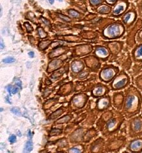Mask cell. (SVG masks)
<instances>
[{
	"instance_id": "1",
	"label": "cell",
	"mask_w": 142,
	"mask_h": 153,
	"mask_svg": "<svg viewBox=\"0 0 142 153\" xmlns=\"http://www.w3.org/2000/svg\"><path fill=\"white\" fill-rule=\"evenodd\" d=\"M142 104V96L138 90L133 86L127 90L124 101V112L127 117L138 114Z\"/></svg>"
},
{
	"instance_id": "2",
	"label": "cell",
	"mask_w": 142,
	"mask_h": 153,
	"mask_svg": "<svg viewBox=\"0 0 142 153\" xmlns=\"http://www.w3.org/2000/svg\"><path fill=\"white\" fill-rule=\"evenodd\" d=\"M125 32L124 26L119 22H115L108 25L103 31V37L108 40L117 39L121 37Z\"/></svg>"
},
{
	"instance_id": "3",
	"label": "cell",
	"mask_w": 142,
	"mask_h": 153,
	"mask_svg": "<svg viewBox=\"0 0 142 153\" xmlns=\"http://www.w3.org/2000/svg\"><path fill=\"white\" fill-rule=\"evenodd\" d=\"M129 134L131 137L142 136V116L135 117L129 121Z\"/></svg>"
},
{
	"instance_id": "4",
	"label": "cell",
	"mask_w": 142,
	"mask_h": 153,
	"mask_svg": "<svg viewBox=\"0 0 142 153\" xmlns=\"http://www.w3.org/2000/svg\"><path fill=\"white\" fill-rule=\"evenodd\" d=\"M118 71H119V68L117 67L114 66H106L101 70L99 76L103 82H109L115 77Z\"/></svg>"
},
{
	"instance_id": "5",
	"label": "cell",
	"mask_w": 142,
	"mask_h": 153,
	"mask_svg": "<svg viewBox=\"0 0 142 153\" xmlns=\"http://www.w3.org/2000/svg\"><path fill=\"white\" fill-rule=\"evenodd\" d=\"M129 83V78L124 72H122L113 79L111 84V88L113 90L124 89Z\"/></svg>"
},
{
	"instance_id": "6",
	"label": "cell",
	"mask_w": 142,
	"mask_h": 153,
	"mask_svg": "<svg viewBox=\"0 0 142 153\" xmlns=\"http://www.w3.org/2000/svg\"><path fill=\"white\" fill-rule=\"evenodd\" d=\"M123 121V117L120 114L117 115L116 117H112L106 124V132L107 134H112L115 131H116L121 123Z\"/></svg>"
},
{
	"instance_id": "7",
	"label": "cell",
	"mask_w": 142,
	"mask_h": 153,
	"mask_svg": "<svg viewBox=\"0 0 142 153\" xmlns=\"http://www.w3.org/2000/svg\"><path fill=\"white\" fill-rule=\"evenodd\" d=\"M136 19V13L135 10L132 9L127 11L122 18V21L127 27L131 26Z\"/></svg>"
},
{
	"instance_id": "8",
	"label": "cell",
	"mask_w": 142,
	"mask_h": 153,
	"mask_svg": "<svg viewBox=\"0 0 142 153\" xmlns=\"http://www.w3.org/2000/svg\"><path fill=\"white\" fill-rule=\"evenodd\" d=\"M125 143V138L123 137H117L114 139L109 141L108 144V151H117L124 146Z\"/></svg>"
},
{
	"instance_id": "9",
	"label": "cell",
	"mask_w": 142,
	"mask_h": 153,
	"mask_svg": "<svg viewBox=\"0 0 142 153\" xmlns=\"http://www.w3.org/2000/svg\"><path fill=\"white\" fill-rule=\"evenodd\" d=\"M127 0H121L112 10V16L114 17H119L124 13L128 7Z\"/></svg>"
},
{
	"instance_id": "10",
	"label": "cell",
	"mask_w": 142,
	"mask_h": 153,
	"mask_svg": "<svg viewBox=\"0 0 142 153\" xmlns=\"http://www.w3.org/2000/svg\"><path fill=\"white\" fill-rule=\"evenodd\" d=\"M142 28V20L141 19H139L138 21H137V22L136 23V25L134 26V27H132L131 30V31L130 32L129 35L128 36V41H127V44L130 45H132L135 44V36L136 35V33L140 31L141 29Z\"/></svg>"
},
{
	"instance_id": "11",
	"label": "cell",
	"mask_w": 142,
	"mask_h": 153,
	"mask_svg": "<svg viewBox=\"0 0 142 153\" xmlns=\"http://www.w3.org/2000/svg\"><path fill=\"white\" fill-rule=\"evenodd\" d=\"M127 149L131 152H142V137L131 140L129 143Z\"/></svg>"
},
{
	"instance_id": "12",
	"label": "cell",
	"mask_w": 142,
	"mask_h": 153,
	"mask_svg": "<svg viewBox=\"0 0 142 153\" xmlns=\"http://www.w3.org/2000/svg\"><path fill=\"white\" fill-rule=\"evenodd\" d=\"M108 46L109 47L112 54L113 56H117L122 50V43L121 42H113L109 43Z\"/></svg>"
},
{
	"instance_id": "13",
	"label": "cell",
	"mask_w": 142,
	"mask_h": 153,
	"mask_svg": "<svg viewBox=\"0 0 142 153\" xmlns=\"http://www.w3.org/2000/svg\"><path fill=\"white\" fill-rule=\"evenodd\" d=\"M110 98L108 97H101L97 103V107L100 111H103L110 107Z\"/></svg>"
},
{
	"instance_id": "14",
	"label": "cell",
	"mask_w": 142,
	"mask_h": 153,
	"mask_svg": "<svg viewBox=\"0 0 142 153\" xmlns=\"http://www.w3.org/2000/svg\"><path fill=\"white\" fill-rule=\"evenodd\" d=\"M124 97L122 93H117L114 94L113 98V102L117 108L121 109L122 108L123 102H124Z\"/></svg>"
},
{
	"instance_id": "15",
	"label": "cell",
	"mask_w": 142,
	"mask_h": 153,
	"mask_svg": "<svg viewBox=\"0 0 142 153\" xmlns=\"http://www.w3.org/2000/svg\"><path fill=\"white\" fill-rule=\"evenodd\" d=\"M95 53L98 57H101L102 59H107L110 56L109 51L105 47L103 46L98 47L96 49Z\"/></svg>"
},
{
	"instance_id": "16",
	"label": "cell",
	"mask_w": 142,
	"mask_h": 153,
	"mask_svg": "<svg viewBox=\"0 0 142 153\" xmlns=\"http://www.w3.org/2000/svg\"><path fill=\"white\" fill-rule=\"evenodd\" d=\"M132 57L135 61L142 63V43L132 51Z\"/></svg>"
},
{
	"instance_id": "17",
	"label": "cell",
	"mask_w": 142,
	"mask_h": 153,
	"mask_svg": "<svg viewBox=\"0 0 142 153\" xmlns=\"http://www.w3.org/2000/svg\"><path fill=\"white\" fill-rule=\"evenodd\" d=\"M108 91V88L103 85H100L96 87L93 91V95L96 97H102Z\"/></svg>"
},
{
	"instance_id": "18",
	"label": "cell",
	"mask_w": 142,
	"mask_h": 153,
	"mask_svg": "<svg viewBox=\"0 0 142 153\" xmlns=\"http://www.w3.org/2000/svg\"><path fill=\"white\" fill-rule=\"evenodd\" d=\"M112 11V8L108 5H102L98 8V12L101 14H108Z\"/></svg>"
},
{
	"instance_id": "19",
	"label": "cell",
	"mask_w": 142,
	"mask_h": 153,
	"mask_svg": "<svg viewBox=\"0 0 142 153\" xmlns=\"http://www.w3.org/2000/svg\"><path fill=\"white\" fill-rule=\"evenodd\" d=\"M135 84L141 91H142V74L137 76L135 79Z\"/></svg>"
},
{
	"instance_id": "20",
	"label": "cell",
	"mask_w": 142,
	"mask_h": 153,
	"mask_svg": "<svg viewBox=\"0 0 142 153\" xmlns=\"http://www.w3.org/2000/svg\"><path fill=\"white\" fill-rule=\"evenodd\" d=\"M82 68V64L79 62H75L72 65V69L75 72H78Z\"/></svg>"
},
{
	"instance_id": "21",
	"label": "cell",
	"mask_w": 142,
	"mask_h": 153,
	"mask_svg": "<svg viewBox=\"0 0 142 153\" xmlns=\"http://www.w3.org/2000/svg\"><path fill=\"white\" fill-rule=\"evenodd\" d=\"M33 150V142L31 140H28L24 147V152H30Z\"/></svg>"
},
{
	"instance_id": "22",
	"label": "cell",
	"mask_w": 142,
	"mask_h": 153,
	"mask_svg": "<svg viewBox=\"0 0 142 153\" xmlns=\"http://www.w3.org/2000/svg\"><path fill=\"white\" fill-rule=\"evenodd\" d=\"M50 44V41L46 40V41H42L40 44V48L41 49H44Z\"/></svg>"
},
{
	"instance_id": "23",
	"label": "cell",
	"mask_w": 142,
	"mask_h": 153,
	"mask_svg": "<svg viewBox=\"0 0 142 153\" xmlns=\"http://www.w3.org/2000/svg\"><path fill=\"white\" fill-rule=\"evenodd\" d=\"M3 63H12L13 62H15V59L13 57H7V58L4 59L3 60Z\"/></svg>"
},
{
	"instance_id": "24",
	"label": "cell",
	"mask_w": 142,
	"mask_h": 153,
	"mask_svg": "<svg viewBox=\"0 0 142 153\" xmlns=\"http://www.w3.org/2000/svg\"><path fill=\"white\" fill-rule=\"evenodd\" d=\"M69 13H70V15L72 16L73 17L78 18V17H79V16H80L79 13H78L77 12L73 10H70L69 11Z\"/></svg>"
},
{
	"instance_id": "25",
	"label": "cell",
	"mask_w": 142,
	"mask_h": 153,
	"mask_svg": "<svg viewBox=\"0 0 142 153\" xmlns=\"http://www.w3.org/2000/svg\"><path fill=\"white\" fill-rule=\"evenodd\" d=\"M70 119V117L67 116H65L63 118H61V119H59V121H58V123H64L68 121Z\"/></svg>"
},
{
	"instance_id": "26",
	"label": "cell",
	"mask_w": 142,
	"mask_h": 153,
	"mask_svg": "<svg viewBox=\"0 0 142 153\" xmlns=\"http://www.w3.org/2000/svg\"><path fill=\"white\" fill-rule=\"evenodd\" d=\"M61 113H62V110L59 109V110H58V111H57L55 112H54V113H53V114H52L51 116H50V117L51 119H54V118L56 117L57 116H58L59 115H60Z\"/></svg>"
},
{
	"instance_id": "27",
	"label": "cell",
	"mask_w": 142,
	"mask_h": 153,
	"mask_svg": "<svg viewBox=\"0 0 142 153\" xmlns=\"http://www.w3.org/2000/svg\"><path fill=\"white\" fill-rule=\"evenodd\" d=\"M38 33H39V35H40V36L41 38H44L47 36V33L43 30V29L41 28V27H39L38 28Z\"/></svg>"
},
{
	"instance_id": "28",
	"label": "cell",
	"mask_w": 142,
	"mask_h": 153,
	"mask_svg": "<svg viewBox=\"0 0 142 153\" xmlns=\"http://www.w3.org/2000/svg\"><path fill=\"white\" fill-rule=\"evenodd\" d=\"M104 1V0H91V3L93 5H98L101 4Z\"/></svg>"
},
{
	"instance_id": "29",
	"label": "cell",
	"mask_w": 142,
	"mask_h": 153,
	"mask_svg": "<svg viewBox=\"0 0 142 153\" xmlns=\"http://www.w3.org/2000/svg\"><path fill=\"white\" fill-rule=\"evenodd\" d=\"M137 41L142 43V28L139 31L138 35H137Z\"/></svg>"
},
{
	"instance_id": "30",
	"label": "cell",
	"mask_w": 142,
	"mask_h": 153,
	"mask_svg": "<svg viewBox=\"0 0 142 153\" xmlns=\"http://www.w3.org/2000/svg\"><path fill=\"white\" fill-rule=\"evenodd\" d=\"M58 16L61 19H63V20L64 21H68V22L70 21V19L68 17H66L64 15H62V14H58Z\"/></svg>"
},
{
	"instance_id": "31",
	"label": "cell",
	"mask_w": 142,
	"mask_h": 153,
	"mask_svg": "<svg viewBox=\"0 0 142 153\" xmlns=\"http://www.w3.org/2000/svg\"><path fill=\"white\" fill-rule=\"evenodd\" d=\"M24 26H26L27 31H33V27H31L30 24H29L28 22H25L24 23Z\"/></svg>"
},
{
	"instance_id": "32",
	"label": "cell",
	"mask_w": 142,
	"mask_h": 153,
	"mask_svg": "<svg viewBox=\"0 0 142 153\" xmlns=\"http://www.w3.org/2000/svg\"><path fill=\"white\" fill-rule=\"evenodd\" d=\"M12 112H13V114H15L16 115H21V112L19 110L16 108H13L11 109Z\"/></svg>"
},
{
	"instance_id": "33",
	"label": "cell",
	"mask_w": 142,
	"mask_h": 153,
	"mask_svg": "<svg viewBox=\"0 0 142 153\" xmlns=\"http://www.w3.org/2000/svg\"><path fill=\"white\" fill-rule=\"evenodd\" d=\"M105 1L108 4H110V5H113V4L117 3L118 0H105Z\"/></svg>"
},
{
	"instance_id": "34",
	"label": "cell",
	"mask_w": 142,
	"mask_h": 153,
	"mask_svg": "<svg viewBox=\"0 0 142 153\" xmlns=\"http://www.w3.org/2000/svg\"><path fill=\"white\" fill-rule=\"evenodd\" d=\"M9 141H10V143H13L16 141V137L15 135H11L9 138Z\"/></svg>"
},
{
	"instance_id": "35",
	"label": "cell",
	"mask_w": 142,
	"mask_h": 153,
	"mask_svg": "<svg viewBox=\"0 0 142 153\" xmlns=\"http://www.w3.org/2000/svg\"><path fill=\"white\" fill-rule=\"evenodd\" d=\"M61 132V130H58V129H53V130L51 131V135H54V134H55V133H59Z\"/></svg>"
},
{
	"instance_id": "36",
	"label": "cell",
	"mask_w": 142,
	"mask_h": 153,
	"mask_svg": "<svg viewBox=\"0 0 142 153\" xmlns=\"http://www.w3.org/2000/svg\"><path fill=\"white\" fill-rule=\"evenodd\" d=\"M41 19L42 20V21H43L45 24V25H47V26H50V22L48 21H47V19H44V17H41Z\"/></svg>"
},
{
	"instance_id": "37",
	"label": "cell",
	"mask_w": 142,
	"mask_h": 153,
	"mask_svg": "<svg viewBox=\"0 0 142 153\" xmlns=\"http://www.w3.org/2000/svg\"><path fill=\"white\" fill-rule=\"evenodd\" d=\"M70 152H76V153H79L80 152V151L78 149H77V148H73V149H70Z\"/></svg>"
},
{
	"instance_id": "38",
	"label": "cell",
	"mask_w": 142,
	"mask_h": 153,
	"mask_svg": "<svg viewBox=\"0 0 142 153\" xmlns=\"http://www.w3.org/2000/svg\"><path fill=\"white\" fill-rule=\"evenodd\" d=\"M28 54H29V56H30L31 57H34V55H35L34 52H30L29 53H28Z\"/></svg>"
},
{
	"instance_id": "39",
	"label": "cell",
	"mask_w": 142,
	"mask_h": 153,
	"mask_svg": "<svg viewBox=\"0 0 142 153\" xmlns=\"http://www.w3.org/2000/svg\"><path fill=\"white\" fill-rule=\"evenodd\" d=\"M4 47V45H3V42H2V40L1 41V49H3Z\"/></svg>"
},
{
	"instance_id": "40",
	"label": "cell",
	"mask_w": 142,
	"mask_h": 153,
	"mask_svg": "<svg viewBox=\"0 0 142 153\" xmlns=\"http://www.w3.org/2000/svg\"><path fill=\"white\" fill-rule=\"evenodd\" d=\"M54 0H49V3H50V4H53V3H54Z\"/></svg>"
},
{
	"instance_id": "41",
	"label": "cell",
	"mask_w": 142,
	"mask_h": 153,
	"mask_svg": "<svg viewBox=\"0 0 142 153\" xmlns=\"http://www.w3.org/2000/svg\"><path fill=\"white\" fill-rule=\"evenodd\" d=\"M59 1H63V0H59Z\"/></svg>"
},
{
	"instance_id": "42",
	"label": "cell",
	"mask_w": 142,
	"mask_h": 153,
	"mask_svg": "<svg viewBox=\"0 0 142 153\" xmlns=\"http://www.w3.org/2000/svg\"><path fill=\"white\" fill-rule=\"evenodd\" d=\"M141 113H142V107H141Z\"/></svg>"
}]
</instances>
